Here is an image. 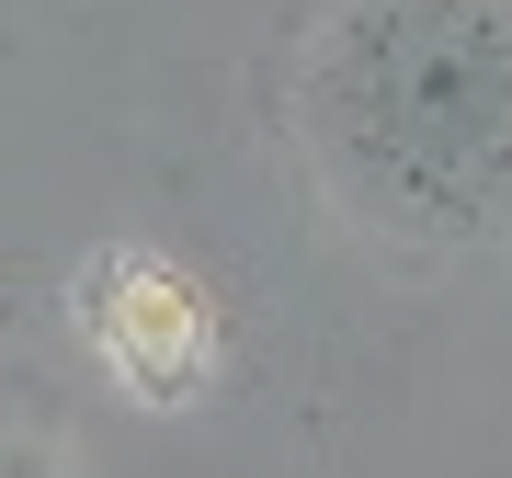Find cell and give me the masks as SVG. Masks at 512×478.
<instances>
[{
    "mask_svg": "<svg viewBox=\"0 0 512 478\" xmlns=\"http://www.w3.org/2000/svg\"><path fill=\"white\" fill-rule=\"evenodd\" d=\"M296 103L376 228L478 239L512 217V0H330Z\"/></svg>",
    "mask_w": 512,
    "mask_h": 478,
    "instance_id": "6da1fadb",
    "label": "cell"
}]
</instances>
